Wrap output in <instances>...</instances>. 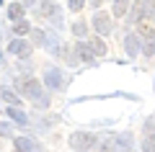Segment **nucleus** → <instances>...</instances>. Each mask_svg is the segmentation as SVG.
Listing matches in <instances>:
<instances>
[{"instance_id":"19","label":"nucleus","mask_w":155,"mask_h":152,"mask_svg":"<svg viewBox=\"0 0 155 152\" xmlns=\"http://www.w3.org/2000/svg\"><path fill=\"white\" fill-rule=\"evenodd\" d=\"M8 16H11V18H18V16H23V5H21V3H13V5L8 8Z\"/></svg>"},{"instance_id":"6","label":"nucleus","mask_w":155,"mask_h":152,"mask_svg":"<svg viewBox=\"0 0 155 152\" xmlns=\"http://www.w3.org/2000/svg\"><path fill=\"white\" fill-rule=\"evenodd\" d=\"M8 52L11 54H18V57H28V52H31V47H28L23 39H18V41H11V47H8Z\"/></svg>"},{"instance_id":"21","label":"nucleus","mask_w":155,"mask_h":152,"mask_svg":"<svg viewBox=\"0 0 155 152\" xmlns=\"http://www.w3.org/2000/svg\"><path fill=\"white\" fill-rule=\"evenodd\" d=\"M96 152H111V147H109V144H101V147H98Z\"/></svg>"},{"instance_id":"2","label":"nucleus","mask_w":155,"mask_h":152,"mask_svg":"<svg viewBox=\"0 0 155 152\" xmlns=\"http://www.w3.org/2000/svg\"><path fill=\"white\" fill-rule=\"evenodd\" d=\"M96 144V137L88 134V131H75L70 137V147L75 152H91V147Z\"/></svg>"},{"instance_id":"3","label":"nucleus","mask_w":155,"mask_h":152,"mask_svg":"<svg viewBox=\"0 0 155 152\" xmlns=\"http://www.w3.org/2000/svg\"><path fill=\"white\" fill-rule=\"evenodd\" d=\"M44 82L49 88H54V90H60V88H65V75H62L57 67H47L44 72Z\"/></svg>"},{"instance_id":"14","label":"nucleus","mask_w":155,"mask_h":152,"mask_svg":"<svg viewBox=\"0 0 155 152\" xmlns=\"http://www.w3.org/2000/svg\"><path fill=\"white\" fill-rule=\"evenodd\" d=\"M78 54H80V60H83V62L93 60V54H91V49L85 47V41H78Z\"/></svg>"},{"instance_id":"10","label":"nucleus","mask_w":155,"mask_h":152,"mask_svg":"<svg viewBox=\"0 0 155 152\" xmlns=\"http://www.w3.org/2000/svg\"><path fill=\"white\" fill-rule=\"evenodd\" d=\"M85 47L91 49V54H106V44L101 41V39H88Z\"/></svg>"},{"instance_id":"8","label":"nucleus","mask_w":155,"mask_h":152,"mask_svg":"<svg viewBox=\"0 0 155 152\" xmlns=\"http://www.w3.org/2000/svg\"><path fill=\"white\" fill-rule=\"evenodd\" d=\"M142 16H147V13H145V0H137V3H134V8H132L129 21H132V23H140V21H142Z\"/></svg>"},{"instance_id":"4","label":"nucleus","mask_w":155,"mask_h":152,"mask_svg":"<svg viewBox=\"0 0 155 152\" xmlns=\"http://www.w3.org/2000/svg\"><path fill=\"white\" fill-rule=\"evenodd\" d=\"M41 16L44 18H49L54 26H60V21H62V16H60V8H57V3H52V0H44L41 3Z\"/></svg>"},{"instance_id":"20","label":"nucleus","mask_w":155,"mask_h":152,"mask_svg":"<svg viewBox=\"0 0 155 152\" xmlns=\"http://www.w3.org/2000/svg\"><path fill=\"white\" fill-rule=\"evenodd\" d=\"M83 3H85V0H70V11H72V13H78L80 8H83Z\"/></svg>"},{"instance_id":"22","label":"nucleus","mask_w":155,"mask_h":152,"mask_svg":"<svg viewBox=\"0 0 155 152\" xmlns=\"http://www.w3.org/2000/svg\"><path fill=\"white\" fill-rule=\"evenodd\" d=\"M0 134H11V126H5V124H3V126H0Z\"/></svg>"},{"instance_id":"5","label":"nucleus","mask_w":155,"mask_h":152,"mask_svg":"<svg viewBox=\"0 0 155 152\" xmlns=\"http://www.w3.org/2000/svg\"><path fill=\"white\" fill-rule=\"evenodd\" d=\"M93 28L98 34H109L111 31V18L106 16V13H96L93 16Z\"/></svg>"},{"instance_id":"9","label":"nucleus","mask_w":155,"mask_h":152,"mask_svg":"<svg viewBox=\"0 0 155 152\" xmlns=\"http://www.w3.org/2000/svg\"><path fill=\"white\" fill-rule=\"evenodd\" d=\"M137 34H140V39H145V44H155V28H150V26H145V23H140Z\"/></svg>"},{"instance_id":"12","label":"nucleus","mask_w":155,"mask_h":152,"mask_svg":"<svg viewBox=\"0 0 155 152\" xmlns=\"http://www.w3.org/2000/svg\"><path fill=\"white\" fill-rule=\"evenodd\" d=\"M16 152H39L31 139H16Z\"/></svg>"},{"instance_id":"15","label":"nucleus","mask_w":155,"mask_h":152,"mask_svg":"<svg viewBox=\"0 0 155 152\" xmlns=\"http://www.w3.org/2000/svg\"><path fill=\"white\" fill-rule=\"evenodd\" d=\"M8 116H11V119L13 121H18V124H26V114H23V111H18V108H13V106H11V108H8Z\"/></svg>"},{"instance_id":"18","label":"nucleus","mask_w":155,"mask_h":152,"mask_svg":"<svg viewBox=\"0 0 155 152\" xmlns=\"http://www.w3.org/2000/svg\"><path fill=\"white\" fill-rule=\"evenodd\" d=\"M72 34H75V36H85V34H88V26H85L83 21H75L72 23Z\"/></svg>"},{"instance_id":"16","label":"nucleus","mask_w":155,"mask_h":152,"mask_svg":"<svg viewBox=\"0 0 155 152\" xmlns=\"http://www.w3.org/2000/svg\"><path fill=\"white\" fill-rule=\"evenodd\" d=\"M142 150H145V152H155V134H145Z\"/></svg>"},{"instance_id":"25","label":"nucleus","mask_w":155,"mask_h":152,"mask_svg":"<svg viewBox=\"0 0 155 152\" xmlns=\"http://www.w3.org/2000/svg\"><path fill=\"white\" fill-rule=\"evenodd\" d=\"M122 152H129V150H122Z\"/></svg>"},{"instance_id":"23","label":"nucleus","mask_w":155,"mask_h":152,"mask_svg":"<svg viewBox=\"0 0 155 152\" xmlns=\"http://www.w3.org/2000/svg\"><path fill=\"white\" fill-rule=\"evenodd\" d=\"M150 18H153V21H155V8H153V11H150Z\"/></svg>"},{"instance_id":"13","label":"nucleus","mask_w":155,"mask_h":152,"mask_svg":"<svg viewBox=\"0 0 155 152\" xmlns=\"http://www.w3.org/2000/svg\"><path fill=\"white\" fill-rule=\"evenodd\" d=\"M127 11H129V0H114V16L116 18H122Z\"/></svg>"},{"instance_id":"7","label":"nucleus","mask_w":155,"mask_h":152,"mask_svg":"<svg viewBox=\"0 0 155 152\" xmlns=\"http://www.w3.org/2000/svg\"><path fill=\"white\" fill-rule=\"evenodd\" d=\"M124 49H127L129 57L140 54V44H137V36H134V34H127V36H124Z\"/></svg>"},{"instance_id":"24","label":"nucleus","mask_w":155,"mask_h":152,"mask_svg":"<svg viewBox=\"0 0 155 152\" xmlns=\"http://www.w3.org/2000/svg\"><path fill=\"white\" fill-rule=\"evenodd\" d=\"M31 3H36V0H26V5H31Z\"/></svg>"},{"instance_id":"11","label":"nucleus","mask_w":155,"mask_h":152,"mask_svg":"<svg viewBox=\"0 0 155 152\" xmlns=\"http://www.w3.org/2000/svg\"><path fill=\"white\" fill-rule=\"evenodd\" d=\"M0 95H3V101H5V103H11V106H13V108H16V106H18V103H21V98H18V95H16V93H13V90H11V88H3V90H0Z\"/></svg>"},{"instance_id":"17","label":"nucleus","mask_w":155,"mask_h":152,"mask_svg":"<svg viewBox=\"0 0 155 152\" xmlns=\"http://www.w3.org/2000/svg\"><path fill=\"white\" fill-rule=\"evenodd\" d=\"M13 31H16L18 36H23V34H28V31H31V26H28V21H16Z\"/></svg>"},{"instance_id":"1","label":"nucleus","mask_w":155,"mask_h":152,"mask_svg":"<svg viewBox=\"0 0 155 152\" xmlns=\"http://www.w3.org/2000/svg\"><path fill=\"white\" fill-rule=\"evenodd\" d=\"M18 88H21V93L26 98H31V101H34V106H39V108H47V106H49V95L41 90V82L26 80L23 85H18Z\"/></svg>"}]
</instances>
